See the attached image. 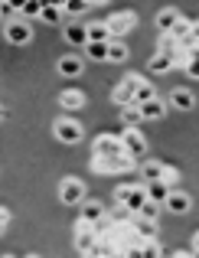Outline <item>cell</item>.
<instances>
[{"instance_id":"6da1fadb","label":"cell","mask_w":199,"mask_h":258,"mask_svg":"<svg viewBox=\"0 0 199 258\" xmlns=\"http://www.w3.org/2000/svg\"><path fill=\"white\" fill-rule=\"evenodd\" d=\"M131 167H134V157H127V154H118V157H95L92 160L95 173H121V170H131Z\"/></svg>"},{"instance_id":"7a4b0ae2","label":"cell","mask_w":199,"mask_h":258,"mask_svg":"<svg viewBox=\"0 0 199 258\" xmlns=\"http://www.w3.org/2000/svg\"><path fill=\"white\" fill-rule=\"evenodd\" d=\"M121 144H124V154L134 160H141L144 154H147V141H144V134L137 131V127H127L124 134H121Z\"/></svg>"},{"instance_id":"3957f363","label":"cell","mask_w":199,"mask_h":258,"mask_svg":"<svg viewBox=\"0 0 199 258\" xmlns=\"http://www.w3.org/2000/svg\"><path fill=\"white\" fill-rule=\"evenodd\" d=\"M118 203H124L131 213H137V209L147 203V189H144V186H131V183H127V186H118Z\"/></svg>"},{"instance_id":"277c9868","label":"cell","mask_w":199,"mask_h":258,"mask_svg":"<svg viewBox=\"0 0 199 258\" xmlns=\"http://www.w3.org/2000/svg\"><path fill=\"white\" fill-rule=\"evenodd\" d=\"M59 200H62L65 206H79V203L85 200V186H82V180H75V176L62 180V186H59Z\"/></svg>"},{"instance_id":"5b68a950","label":"cell","mask_w":199,"mask_h":258,"mask_svg":"<svg viewBox=\"0 0 199 258\" xmlns=\"http://www.w3.org/2000/svg\"><path fill=\"white\" fill-rule=\"evenodd\" d=\"M95 242H98V232H95L92 222H79V229H75V248H79L82 255H92Z\"/></svg>"},{"instance_id":"8992f818","label":"cell","mask_w":199,"mask_h":258,"mask_svg":"<svg viewBox=\"0 0 199 258\" xmlns=\"http://www.w3.org/2000/svg\"><path fill=\"white\" fill-rule=\"evenodd\" d=\"M108 30H111V36H124V33H131L134 26H137V17L134 13H111V17H108Z\"/></svg>"},{"instance_id":"52a82bcc","label":"cell","mask_w":199,"mask_h":258,"mask_svg":"<svg viewBox=\"0 0 199 258\" xmlns=\"http://www.w3.org/2000/svg\"><path fill=\"white\" fill-rule=\"evenodd\" d=\"M118 154H124L121 138H114V134H101V138L95 141V157H118Z\"/></svg>"},{"instance_id":"ba28073f","label":"cell","mask_w":199,"mask_h":258,"mask_svg":"<svg viewBox=\"0 0 199 258\" xmlns=\"http://www.w3.org/2000/svg\"><path fill=\"white\" fill-rule=\"evenodd\" d=\"M56 138L62 141V144H79L82 141V127L75 124L72 118H59L56 121Z\"/></svg>"},{"instance_id":"9c48e42d","label":"cell","mask_w":199,"mask_h":258,"mask_svg":"<svg viewBox=\"0 0 199 258\" xmlns=\"http://www.w3.org/2000/svg\"><path fill=\"white\" fill-rule=\"evenodd\" d=\"M137 82H141V76H127L124 82L114 88V92H111L114 105H121V108H124V105H131V101H134V88H137Z\"/></svg>"},{"instance_id":"30bf717a","label":"cell","mask_w":199,"mask_h":258,"mask_svg":"<svg viewBox=\"0 0 199 258\" xmlns=\"http://www.w3.org/2000/svg\"><path fill=\"white\" fill-rule=\"evenodd\" d=\"M4 33H7V39H10L13 46H26V43L33 39V30L23 23V20H13V23H7Z\"/></svg>"},{"instance_id":"8fae6325","label":"cell","mask_w":199,"mask_h":258,"mask_svg":"<svg viewBox=\"0 0 199 258\" xmlns=\"http://www.w3.org/2000/svg\"><path fill=\"white\" fill-rule=\"evenodd\" d=\"M144 189H147V200H154L157 206H163V203H167V196H170V189H173V186H170L167 180H150V183H147Z\"/></svg>"},{"instance_id":"7c38bea8","label":"cell","mask_w":199,"mask_h":258,"mask_svg":"<svg viewBox=\"0 0 199 258\" xmlns=\"http://www.w3.org/2000/svg\"><path fill=\"white\" fill-rule=\"evenodd\" d=\"M131 229L137 232V239H157V226H154V219H147V216H137L134 213V219H131Z\"/></svg>"},{"instance_id":"4fadbf2b","label":"cell","mask_w":199,"mask_h":258,"mask_svg":"<svg viewBox=\"0 0 199 258\" xmlns=\"http://www.w3.org/2000/svg\"><path fill=\"white\" fill-rule=\"evenodd\" d=\"M163 206H167L170 213H189V206H193V203H189L186 193H176V189H170V196H167V203H163Z\"/></svg>"},{"instance_id":"5bb4252c","label":"cell","mask_w":199,"mask_h":258,"mask_svg":"<svg viewBox=\"0 0 199 258\" xmlns=\"http://www.w3.org/2000/svg\"><path fill=\"white\" fill-rule=\"evenodd\" d=\"M137 108H141L144 121H157V118H163V111H167L160 98H150V101H144V105H137Z\"/></svg>"},{"instance_id":"9a60e30c","label":"cell","mask_w":199,"mask_h":258,"mask_svg":"<svg viewBox=\"0 0 199 258\" xmlns=\"http://www.w3.org/2000/svg\"><path fill=\"white\" fill-rule=\"evenodd\" d=\"M59 105L69 108V111H79V108H85V95H82V92H75V88H69V92L59 95Z\"/></svg>"},{"instance_id":"2e32d148","label":"cell","mask_w":199,"mask_h":258,"mask_svg":"<svg viewBox=\"0 0 199 258\" xmlns=\"http://www.w3.org/2000/svg\"><path fill=\"white\" fill-rule=\"evenodd\" d=\"M98 219H105V206L95 203V200H88L85 206H82V222H98Z\"/></svg>"},{"instance_id":"e0dca14e","label":"cell","mask_w":199,"mask_h":258,"mask_svg":"<svg viewBox=\"0 0 199 258\" xmlns=\"http://www.w3.org/2000/svg\"><path fill=\"white\" fill-rule=\"evenodd\" d=\"M59 72L69 76V79H75L82 72V59L79 56H62V59H59Z\"/></svg>"},{"instance_id":"ac0fdd59","label":"cell","mask_w":199,"mask_h":258,"mask_svg":"<svg viewBox=\"0 0 199 258\" xmlns=\"http://www.w3.org/2000/svg\"><path fill=\"white\" fill-rule=\"evenodd\" d=\"M85 33H88V43H108V39H111V30H108L105 23H92V26H85Z\"/></svg>"},{"instance_id":"d6986e66","label":"cell","mask_w":199,"mask_h":258,"mask_svg":"<svg viewBox=\"0 0 199 258\" xmlns=\"http://www.w3.org/2000/svg\"><path fill=\"white\" fill-rule=\"evenodd\" d=\"M170 105L180 108V111H189V108H193V95H189L186 88H176V92L170 95Z\"/></svg>"},{"instance_id":"ffe728a7","label":"cell","mask_w":199,"mask_h":258,"mask_svg":"<svg viewBox=\"0 0 199 258\" xmlns=\"http://www.w3.org/2000/svg\"><path fill=\"white\" fill-rule=\"evenodd\" d=\"M65 39H69L72 46H85V43H88V33H85V26H79V23L65 26Z\"/></svg>"},{"instance_id":"44dd1931","label":"cell","mask_w":199,"mask_h":258,"mask_svg":"<svg viewBox=\"0 0 199 258\" xmlns=\"http://www.w3.org/2000/svg\"><path fill=\"white\" fill-rule=\"evenodd\" d=\"M150 98H157V95H154V85L141 79L137 88H134V101H131V105H144V101H150Z\"/></svg>"},{"instance_id":"7402d4cb","label":"cell","mask_w":199,"mask_h":258,"mask_svg":"<svg viewBox=\"0 0 199 258\" xmlns=\"http://www.w3.org/2000/svg\"><path fill=\"white\" fill-rule=\"evenodd\" d=\"M108 59H111V62H124L127 59V46L124 43H118V39H108Z\"/></svg>"},{"instance_id":"603a6c76","label":"cell","mask_w":199,"mask_h":258,"mask_svg":"<svg viewBox=\"0 0 199 258\" xmlns=\"http://www.w3.org/2000/svg\"><path fill=\"white\" fill-rule=\"evenodd\" d=\"M170 69H173V56L170 52H157L150 59V72H170Z\"/></svg>"},{"instance_id":"cb8c5ba5","label":"cell","mask_w":199,"mask_h":258,"mask_svg":"<svg viewBox=\"0 0 199 258\" xmlns=\"http://www.w3.org/2000/svg\"><path fill=\"white\" fill-rule=\"evenodd\" d=\"M176 20H180V13H176V10H160V13H157V26H160L163 33H170V30H173V23H176Z\"/></svg>"},{"instance_id":"d4e9b609","label":"cell","mask_w":199,"mask_h":258,"mask_svg":"<svg viewBox=\"0 0 199 258\" xmlns=\"http://www.w3.org/2000/svg\"><path fill=\"white\" fill-rule=\"evenodd\" d=\"M163 170H167V167H163V164H157V160H150V164H144L141 167V173H144V180H163Z\"/></svg>"},{"instance_id":"484cf974","label":"cell","mask_w":199,"mask_h":258,"mask_svg":"<svg viewBox=\"0 0 199 258\" xmlns=\"http://www.w3.org/2000/svg\"><path fill=\"white\" fill-rule=\"evenodd\" d=\"M121 118H124V124L127 127H137V124H141V108H137V105H124V111H121Z\"/></svg>"},{"instance_id":"4316f807","label":"cell","mask_w":199,"mask_h":258,"mask_svg":"<svg viewBox=\"0 0 199 258\" xmlns=\"http://www.w3.org/2000/svg\"><path fill=\"white\" fill-rule=\"evenodd\" d=\"M85 52L92 59H98V62H105L108 59V43H85Z\"/></svg>"},{"instance_id":"83f0119b","label":"cell","mask_w":199,"mask_h":258,"mask_svg":"<svg viewBox=\"0 0 199 258\" xmlns=\"http://www.w3.org/2000/svg\"><path fill=\"white\" fill-rule=\"evenodd\" d=\"M189 30H193V23H189V20H176L173 30H170V36L180 43V39H186V36H189Z\"/></svg>"},{"instance_id":"f1b7e54d","label":"cell","mask_w":199,"mask_h":258,"mask_svg":"<svg viewBox=\"0 0 199 258\" xmlns=\"http://www.w3.org/2000/svg\"><path fill=\"white\" fill-rule=\"evenodd\" d=\"M134 219V213L124 206V203H118V209H114V216H111V222L114 226H124V222H131Z\"/></svg>"},{"instance_id":"f546056e","label":"cell","mask_w":199,"mask_h":258,"mask_svg":"<svg viewBox=\"0 0 199 258\" xmlns=\"http://www.w3.org/2000/svg\"><path fill=\"white\" fill-rule=\"evenodd\" d=\"M39 20H46V23H59V20H62V7H43Z\"/></svg>"},{"instance_id":"4dcf8cb0","label":"cell","mask_w":199,"mask_h":258,"mask_svg":"<svg viewBox=\"0 0 199 258\" xmlns=\"http://www.w3.org/2000/svg\"><path fill=\"white\" fill-rule=\"evenodd\" d=\"M88 10V0H65L62 13H85Z\"/></svg>"},{"instance_id":"1f68e13d","label":"cell","mask_w":199,"mask_h":258,"mask_svg":"<svg viewBox=\"0 0 199 258\" xmlns=\"http://www.w3.org/2000/svg\"><path fill=\"white\" fill-rule=\"evenodd\" d=\"M20 13H23V17H39V13H43V0H26Z\"/></svg>"},{"instance_id":"d6a6232c","label":"cell","mask_w":199,"mask_h":258,"mask_svg":"<svg viewBox=\"0 0 199 258\" xmlns=\"http://www.w3.org/2000/svg\"><path fill=\"white\" fill-rule=\"evenodd\" d=\"M160 255V245H157L154 239H144V245H141V258H157Z\"/></svg>"},{"instance_id":"836d02e7","label":"cell","mask_w":199,"mask_h":258,"mask_svg":"<svg viewBox=\"0 0 199 258\" xmlns=\"http://www.w3.org/2000/svg\"><path fill=\"white\" fill-rule=\"evenodd\" d=\"M176 49H180V43H176L170 33H163V36H160V52H170V56H173Z\"/></svg>"},{"instance_id":"e575fe53","label":"cell","mask_w":199,"mask_h":258,"mask_svg":"<svg viewBox=\"0 0 199 258\" xmlns=\"http://www.w3.org/2000/svg\"><path fill=\"white\" fill-rule=\"evenodd\" d=\"M137 216H147V219H157V203H154V200H147L141 209H137Z\"/></svg>"},{"instance_id":"d590c367","label":"cell","mask_w":199,"mask_h":258,"mask_svg":"<svg viewBox=\"0 0 199 258\" xmlns=\"http://www.w3.org/2000/svg\"><path fill=\"white\" fill-rule=\"evenodd\" d=\"M23 4H26V0H7V4H0V13H13V10H23Z\"/></svg>"},{"instance_id":"8d00e7d4","label":"cell","mask_w":199,"mask_h":258,"mask_svg":"<svg viewBox=\"0 0 199 258\" xmlns=\"http://www.w3.org/2000/svg\"><path fill=\"white\" fill-rule=\"evenodd\" d=\"M193 252H196V255H199V232H196V235H193Z\"/></svg>"},{"instance_id":"74e56055","label":"cell","mask_w":199,"mask_h":258,"mask_svg":"<svg viewBox=\"0 0 199 258\" xmlns=\"http://www.w3.org/2000/svg\"><path fill=\"white\" fill-rule=\"evenodd\" d=\"M0 219H4V222H10V213H7V209H0Z\"/></svg>"},{"instance_id":"f35d334b","label":"cell","mask_w":199,"mask_h":258,"mask_svg":"<svg viewBox=\"0 0 199 258\" xmlns=\"http://www.w3.org/2000/svg\"><path fill=\"white\" fill-rule=\"evenodd\" d=\"M4 226H7V222H4V219H0V232H4Z\"/></svg>"},{"instance_id":"ab89813d","label":"cell","mask_w":199,"mask_h":258,"mask_svg":"<svg viewBox=\"0 0 199 258\" xmlns=\"http://www.w3.org/2000/svg\"><path fill=\"white\" fill-rule=\"evenodd\" d=\"M4 114H7V111H4V108H0V118H4Z\"/></svg>"},{"instance_id":"60d3db41","label":"cell","mask_w":199,"mask_h":258,"mask_svg":"<svg viewBox=\"0 0 199 258\" xmlns=\"http://www.w3.org/2000/svg\"><path fill=\"white\" fill-rule=\"evenodd\" d=\"M0 4H7V0H0Z\"/></svg>"},{"instance_id":"b9f144b4","label":"cell","mask_w":199,"mask_h":258,"mask_svg":"<svg viewBox=\"0 0 199 258\" xmlns=\"http://www.w3.org/2000/svg\"><path fill=\"white\" fill-rule=\"evenodd\" d=\"M88 4H92V0H88Z\"/></svg>"}]
</instances>
